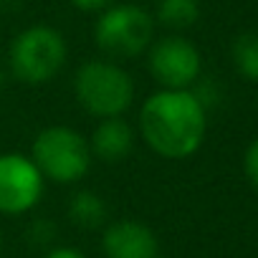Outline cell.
Returning a JSON list of instances; mask_svg holds the SVG:
<instances>
[{
	"label": "cell",
	"mask_w": 258,
	"mask_h": 258,
	"mask_svg": "<svg viewBox=\"0 0 258 258\" xmlns=\"http://www.w3.org/2000/svg\"><path fill=\"white\" fill-rule=\"evenodd\" d=\"M230 58H233L235 71L245 81L258 84V31L240 33L230 46Z\"/></svg>",
	"instance_id": "7c38bea8"
},
{
	"label": "cell",
	"mask_w": 258,
	"mask_h": 258,
	"mask_svg": "<svg viewBox=\"0 0 258 258\" xmlns=\"http://www.w3.org/2000/svg\"><path fill=\"white\" fill-rule=\"evenodd\" d=\"M66 215L69 220L76 225V228H84V230H99L106 218H109V210H106V203L99 192L94 190H76L71 198H69V208H66Z\"/></svg>",
	"instance_id": "30bf717a"
},
{
	"label": "cell",
	"mask_w": 258,
	"mask_h": 258,
	"mask_svg": "<svg viewBox=\"0 0 258 258\" xmlns=\"http://www.w3.org/2000/svg\"><path fill=\"white\" fill-rule=\"evenodd\" d=\"M69 46L61 31L51 26H28L23 28L8 48L11 76L26 86H43L53 81L66 66Z\"/></svg>",
	"instance_id": "3957f363"
},
{
	"label": "cell",
	"mask_w": 258,
	"mask_h": 258,
	"mask_svg": "<svg viewBox=\"0 0 258 258\" xmlns=\"http://www.w3.org/2000/svg\"><path fill=\"white\" fill-rule=\"evenodd\" d=\"M31 160L41 175L58 185H74L86 177L91 167L89 140L74 126L53 124L36 135L31 145Z\"/></svg>",
	"instance_id": "277c9868"
},
{
	"label": "cell",
	"mask_w": 258,
	"mask_h": 258,
	"mask_svg": "<svg viewBox=\"0 0 258 258\" xmlns=\"http://www.w3.org/2000/svg\"><path fill=\"white\" fill-rule=\"evenodd\" d=\"M3 89H6V69L0 66V94H3Z\"/></svg>",
	"instance_id": "e0dca14e"
},
{
	"label": "cell",
	"mask_w": 258,
	"mask_h": 258,
	"mask_svg": "<svg viewBox=\"0 0 258 258\" xmlns=\"http://www.w3.org/2000/svg\"><path fill=\"white\" fill-rule=\"evenodd\" d=\"M147 69L160 89H192L203 74V56L190 38L172 33L152 41L147 48Z\"/></svg>",
	"instance_id": "8992f818"
},
{
	"label": "cell",
	"mask_w": 258,
	"mask_h": 258,
	"mask_svg": "<svg viewBox=\"0 0 258 258\" xmlns=\"http://www.w3.org/2000/svg\"><path fill=\"white\" fill-rule=\"evenodd\" d=\"M46 190V177L31 155L6 152L0 155V213L23 215L31 213Z\"/></svg>",
	"instance_id": "52a82bcc"
},
{
	"label": "cell",
	"mask_w": 258,
	"mask_h": 258,
	"mask_svg": "<svg viewBox=\"0 0 258 258\" xmlns=\"http://www.w3.org/2000/svg\"><path fill=\"white\" fill-rule=\"evenodd\" d=\"M155 16L135 3H114L94 23V43L109 58H137L155 41Z\"/></svg>",
	"instance_id": "5b68a950"
},
{
	"label": "cell",
	"mask_w": 258,
	"mask_h": 258,
	"mask_svg": "<svg viewBox=\"0 0 258 258\" xmlns=\"http://www.w3.org/2000/svg\"><path fill=\"white\" fill-rule=\"evenodd\" d=\"M135 91L132 74L109 58H89L74 74V96L96 119L124 116L135 101Z\"/></svg>",
	"instance_id": "7a4b0ae2"
},
{
	"label": "cell",
	"mask_w": 258,
	"mask_h": 258,
	"mask_svg": "<svg viewBox=\"0 0 258 258\" xmlns=\"http://www.w3.org/2000/svg\"><path fill=\"white\" fill-rule=\"evenodd\" d=\"M200 21V0H160L155 8V23L180 33Z\"/></svg>",
	"instance_id": "8fae6325"
},
{
	"label": "cell",
	"mask_w": 258,
	"mask_h": 258,
	"mask_svg": "<svg viewBox=\"0 0 258 258\" xmlns=\"http://www.w3.org/2000/svg\"><path fill=\"white\" fill-rule=\"evenodd\" d=\"M69 3H71L76 11H81V13H101V11H106L109 6L119 3V0H69Z\"/></svg>",
	"instance_id": "9a60e30c"
},
{
	"label": "cell",
	"mask_w": 258,
	"mask_h": 258,
	"mask_svg": "<svg viewBox=\"0 0 258 258\" xmlns=\"http://www.w3.org/2000/svg\"><path fill=\"white\" fill-rule=\"evenodd\" d=\"M53 238H56V228H53L51 220L41 218V220H33V223H31V228H28V240H31L33 245L46 248V245L53 243ZM51 248H53V245H51Z\"/></svg>",
	"instance_id": "4fadbf2b"
},
{
	"label": "cell",
	"mask_w": 258,
	"mask_h": 258,
	"mask_svg": "<svg viewBox=\"0 0 258 258\" xmlns=\"http://www.w3.org/2000/svg\"><path fill=\"white\" fill-rule=\"evenodd\" d=\"M135 140H137L135 129L124 116H109V119H99V124L94 126L89 137V150L91 157L114 165L129 157V152L135 150Z\"/></svg>",
	"instance_id": "9c48e42d"
},
{
	"label": "cell",
	"mask_w": 258,
	"mask_h": 258,
	"mask_svg": "<svg viewBox=\"0 0 258 258\" xmlns=\"http://www.w3.org/2000/svg\"><path fill=\"white\" fill-rule=\"evenodd\" d=\"M0 248H3V233H0Z\"/></svg>",
	"instance_id": "ac0fdd59"
},
{
	"label": "cell",
	"mask_w": 258,
	"mask_h": 258,
	"mask_svg": "<svg viewBox=\"0 0 258 258\" xmlns=\"http://www.w3.org/2000/svg\"><path fill=\"white\" fill-rule=\"evenodd\" d=\"M243 175L250 182V187L258 190V137L243 152Z\"/></svg>",
	"instance_id": "5bb4252c"
},
{
	"label": "cell",
	"mask_w": 258,
	"mask_h": 258,
	"mask_svg": "<svg viewBox=\"0 0 258 258\" xmlns=\"http://www.w3.org/2000/svg\"><path fill=\"white\" fill-rule=\"evenodd\" d=\"M140 135L165 160L192 157L208 135V106L195 89H157L142 101Z\"/></svg>",
	"instance_id": "6da1fadb"
},
{
	"label": "cell",
	"mask_w": 258,
	"mask_h": 258,
	"mask_svg": "<svg viewBox=\"0 0 258 258\" xmlns=\"http://www.w3.org/2000/svg\"><path fill=\"white\" fill-rule=\"evenodd\" d=\"M101 250L106 258H160V240L147 223L121 218L104 228Z\"/></svg>",
	"instance_id": "ba28073f"
},
{
	"label": "cell",
	"mask_w": 258,
	"mask_h": 258,
	"mask_svg": "<svg viewBox=\"0 0 258 258\" xmlns=\"http://www.w3.org/2000/svg\"><path fill=\"white\" fill-rule=\"evenodd\" d=\"M43 258H86V253H81L74 245H53V248L46 250Z\"/></svg>",
	"instance_id": "2e32d148"
}]
</instances>
